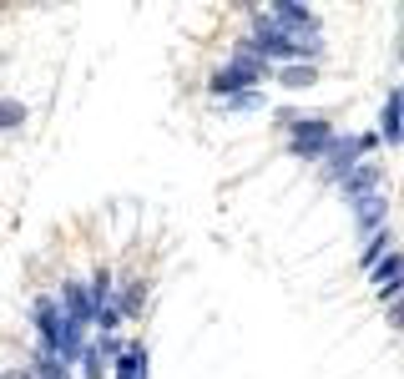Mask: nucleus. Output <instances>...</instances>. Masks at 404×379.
<instances>
[{
    "instance_id": "nucleus-1",
    "label": "nucleus",
    "mask_w": 404,
    "mask_h": 379,
    "mask_svg": "<svg viewBox=\"0 0 404 379\" xmlns=\"http://www.w3.org/2000/svg\"><path fill=\"white\" fill-rule=\"evenodd\" d=\"M313 142H329V126H324V121H308V126H299V137H293V147H299V152H308Z\"/></svg>"
},
{
    "instance_id": "nucleus-2",
    "label": "nucleus",
    "mask_w": 404,
    "mask_h": 379,
    "mask_svg": "<svg viewBox=\"0 0 404 379\" xmlns=\"http://www.w3.org/2000/svg\"><path fill=\"white\" fill-rule=\"evenodd\" d=\"M399 273H404V253H394V258H384L374 268V278H379V288H389V283H399Z\"/></svg>"
},
{
    "instance_id": "nucleus-3",
    "label": "nucleus",
    "mask_w": 404,
    "mask_h": 379,
    "mask_svg": "<svg viewBox=\"0 0 404 379\" xmlns=\"http://www.w3.org/2000/svg\"><path fill=\"white\" fill-rule=\"evenodd\" d=\"M283 81H288V87H308V81H313V66H293V71H283Z\"/></svg>"
},
{
    "instance_id": "nucleus-4",
    "label": "nucleus",
    "mask_w": 404,
    "mask_h": 379,
    "mask_svg": "<svg viewBox=\"0 0 404 379\" xmlns=\"http://www.w3.org/2000/svg\"><path fill=\"white\" fill-rule=\"evenodd\" d=\"M384 243H389V233H374V243L364 248V263L374 268V258H379V253H384Z\"/></svg>"
},
{
    "instance_id": "nucleus-5",
    "label": "nucleus",
    "mask_w": 404,
    "mask_h": 379,
    "mask_svg": "<svg viewBox=\"0 0 404 379\" xmlns=\"http://www.w3.org/2000/svg\"><path fill=\"white\" fill-rule=\"evenodd\" d=\"M20 121V107H0V126H15Z\"/></svg>"
},
{
    "instance_id": "nucleus-6",
    "label": "nucleus",
    "mask_w": 404,
    "mask_h": 379,
    "mask_svg": "<svg viewBox=\"0 0 404 379\" xmlns=\"http://www.w3.org/2000/svg\"><path fill=\"white\" fill-rule=\"evenodd\" d=\"M394 319H399V324H404V304H394Z\"/></svg>"
}]
</instances>
